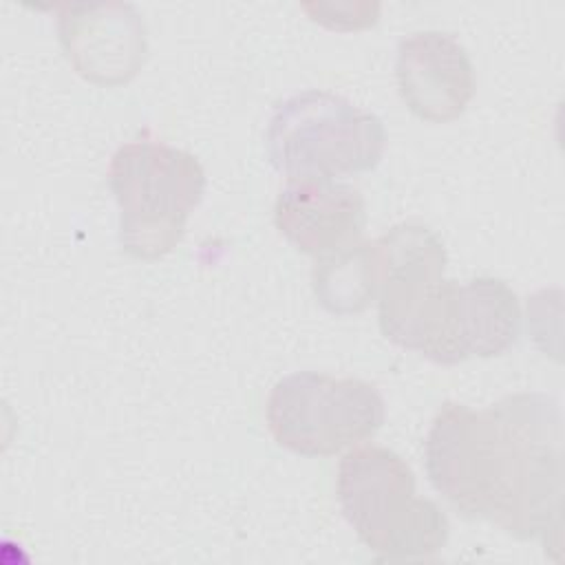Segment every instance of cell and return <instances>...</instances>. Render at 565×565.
<instances>
[{
    "mask_svg": "<svg viewBox=\"0 0 565 565\" xmlns=\"http://www.w3.org/2000/svg\"><path fill=\"white\" fill-rule=\"evenodd\" d=\"M424 455L433 488L466 519L561 541L563 415L552 395L514 393L483 411L446 402Z\"/></svg>",
    "mask_w": 565,
    "mask_h": 565,
    "instance_id": "1",
    "label": "cell"
},
{
    "mask_svg": "<svg viewBox=\"0 0 565 565\" xmlns=\"http://www.w3.org/2000/svg\"><path fill=\"white\" fill-rule=\"evenodd\" d=\"M380 329L393 344L444 366L477 355L479 318L475 282L444 278L446 247L422 223H399L382 234Z\"/></svg>",
    "mask_w": 565,
    "mask_h": 565,
    "instance_id": "2",
    "label": "cell"
},
{
    "mask_svg": "<svg viewBox=\"0 0 565 565\" xmlns=\"http://www.w3.org/2000/svg\"><path fill=\"white\" fill-rule=\"evenodd\" d=\"M338 501L358 539L391 561L428 558L450 534L439 505L417 497L411 466L391 448L353 446L338 466Z\"/></svg>",
    "mask_w": 565,
    "mask_h": 565,
    "instance_id": "3",
    "label": "cell"
},
{
    "mask_svg": "<svg viewBox=\"0 0 565 565\" xmlns=\"http://www.w3.org/2000/svg\"><path fill=\"white\" fill-rule=\"evenodd\" d=\"M265 146L289 181H335L373 170L386 148L377 115L329 90H300L271 110Z\"/></svg>",
    "mask_w": 565,
    "mask_h": 565,
    "instance_id": "4",
    "label": "cell"
},
{
    "mask_svg": "<svg viewBox=\"0 0 565 565\" xmlns=\"http://www.w3.org/2000/svg\"><path fill=\"white\" fill-rule=\"evenodd\" d=\"M108 183L119 207V245L137 260L170 254L205 192L194 154L159 141H130L115 150Z\"/></svg>",
    "mask_w": 565,
    "mask_h": 565,
    "instance_id": "5",
    "label": "cell"
},
{
    "mask_svg": "<svg viewBox=\"0 0 565 565\" xmlns=\"http://www.w3.org/2000/svg\"><path fill=\"white\" fill-rule=\"evenodd\" d=\"M265 415L274 441L285 450L329 457L373 437L386 406L366 380L296 371L274 384Z\"/></svg>",
    "mask_w": 565,
    "mask_h": 565,
    "instance_id": "6",
    "label": "cell"
},
{
    "mask_svg": "<svg viewBox=\"0 0 565 565\" xmlns=\"http://www.w3.org/2000/svg\"><path fill=\"white\" fill-rule=\"evenodd\" d=\"M57 35L66 60L86 82L119 86L130 82L148 53L146 26L132 4H64Z\"/></svg>",
    "mask_w": 565,
    "mask_h": 565,
    "instance_id": "7",
    "label": "cell"
},
{
    "mask_svg": "<svg viewBox=\"0 0 565 565\" xmlns=\"http://www.w3.org/2000/svg\"><path fill=\"white\" fill-rule=\"evenodd\" d=\"M395 77L406 108L430 124L461 117L477 88L463 44L444 31H417L402 38Z\"/></svg>",
    "mask_w": 565,
    "mask_h": 565,
    "instance_id": "8",
    "label": "cell"
},
{
    "mask_svg": "<svg viewBox=\"0 0 565 565\" xmlns=\"http://www.w3.org/2000/svg\"><path fill=\"white\" fill-rule=\"evenodd\" d=\"M274 225L298 252L320 258L362 241L364 196L347 183L289 181L274 203Z\"/></svg>",
    "mask_w": 565,
    "mask_h": 565,
    "instance_id": "9",
    "label": "cell"
},
{
    "mask_svg": "<svg viewBox=\"0 0 565 565\" xmlns=\"http://www.w3.org/2000/svg\"><path fill=\"white\" fill-rule=\"evenodd\" d=\"M380 249L377 241H358L344 249L316 258L311 287L316 300L335 316L364 311L377 296Z\"/></svg>",
    "mask_w": 565,
    "mask_h": 565,
    "instance_id": "10",
    "label": "cell"
}]
</instances>
